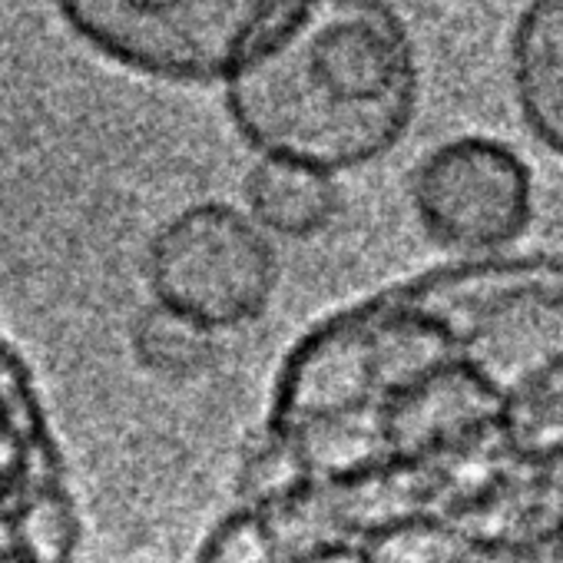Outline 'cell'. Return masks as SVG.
<instances>
[{
    "label": "cell",
    "mask_w": 563,
    "mask_h": 563,
    "mask_svg": "<svg viewBox=\"0 0 563 563\" xmlns=\"http://www.w3.org/2000/svg\"><path fill=\"white\" fill-rule=\"evenodd\" d=\"M418 100V51L388 0H306L225 77L245 146L332 176L385 159Z\"/></svg>",
    "instance_id": "1"
},
{
    "label": "cell",
    "mask_w": 563,
    "mask_h": 563,
    "mask_svg": "<svg viewBox=\"0 0 563 563\" xmlns=\"http://www.w3.org/2000/svg\"><path fill=\"white\" fill-rule=\"evenodd\" d=\"M306 0H51L60 24L100 60L146 80H225Z\"/></svg>",
    "instance_id": "2"
},
{
    "label": "cell",
    "mask_w": 563,
    "mask_h": 563,
    "mask_svg": "<svg viewBox=\"0 0 563 563\" xmlns=\"http://www.w3.org/2000/svg\"><path fill=\"white\" fill-rule=\"evenodd\" d=\"M146 282L159 306L222 332L265 316L278 286V258L249 212L199 202L153 235Z\"/></svg>",
    "instance_id": "3"
},
{
    "label": "cell",
    "mask_w": 563,
    "mask_h": 563,
    "mask_svg": "<svg viewBox=\"0 0 563 563\" xmlns=\"http://www.w3.org/2000/svg\"><path fill=\"white\" fill-rule=\"evenodd\" d=\"M424 235L464 258L514 245L533 219L527 163L490 136H457L428 153L411 183Z\"/></svg>",
    "instance_id": "4"
},
{
    "label": "cell",
    "mask_w": 563,
    "mask_h": 563,
    "mask_svg": "<svg viewBox=\"0 0 563 563\" xmlns=\"http://www.w3.org/2000/svg\"><path fill=\"white\" fill-rule=\"evenodd\" d=\"M510 84L527 130L563 159V0H527L510 34Z\"/></svg>",
    "instance_id": "5"
},
{
    "label": "cell",
    "mask_w": 563,
    "mask_h": 563,
    "mask_svg": "<svg viewBox=\"0 0 563 563\" xmlns=\"http://www.w3.org/2000/svg\"><path fill=\"white\" fill-rule=\"evenodd\" d=\"M245 212L278 239H312L325 232L339 209L342 192L332 173L296 159L262 156L245 176Z\"/></svg>",
    "instance_id": "6"
},
{
    "label": "cell",
    "mask_w": 563,
    "mask_h": 563,
    "mask_svg": "<svg viewBox=\"0 0 563 563\" xmlns=\"http://www.w3.org/2000/svg\"><path fill=\"white\" fill-rule=\"evenodd\" d=\"M133 349L140 362L159 375H199L216 355V332L166 306H153L133 329Z\"/></svg>",
    "instance_id": "7"
},
{
    "label": "cell",
    "mask_w": 563,
    "mask_h": 563,
    "mask_svg": "<svg viewBox=\"0 0 563 563\" xmlns=\"http://www.w3.org/2000/svg\"><path fill=\"white\" fill-rule=\"evenodd\" d=\"M306 484H309V471L299 451L292 448V441L272 424H265L242 461V474H239L242 504L265 514L282 500L296 497Z\"/></svg>",
    "instance_id": "8"
},
{
    "label": "cell",
    "mask_w": 563,
    "mask_h": 563,
    "mask_svg": "<svg viewBox=\"0 0 563 563\" xmlns=\"http://www.w3.org/2000/svg\"><path fill=\"white\" fill-rule=\"evenodd\" d=\"M368 550L378 563H467L464 537L428 514H415L372 533Z\"/></svg>",
    "instance_id": "9"
},
{
    "label": "cell",
    "mask_w": 563,
    "mask_h": 563,
    "mask_svg": "<svg viewBox=\"0 0 563 563\" xmlns=\"http://www.w3.org/2000/svg\"><path fill=\"white\" fill-rule=\"evenodd\" d=\"M199 563H286L275 530L262 510L242 507L216 527Z\"/></svg>",
    "instance_id": "10"
},
{
    "label": "cell",
    "mask_w": 563,
    "mask_h": 563,
    "mask_svg": "<svg viewBox=\"0 0 563 563\" xmlns=\"http://www.w3.org/2000/svg\"><path fill=\"white\" fill-rule=\"evenodd\" d=\"M302 563H378V560L372 556L368 547H355V543H349V540H339V543H332V547H325V550L306 556Z\"/></svg>",
    "instance_id": "11"
},
{
    "label": "cell",
    "mask_w": 563,
    "mask_h": 563,
    "mask_svg": "<svg viewBox=\"0 0 563 563\" xmlns=\"http://www.w3.org/2000/svg\"><path fill=\"white\" fill-rule=\"evenodd\" d=\"M560 540H563V527H560Z\"/></svg>",
    "instance_id": "12"
}]
</instances>
